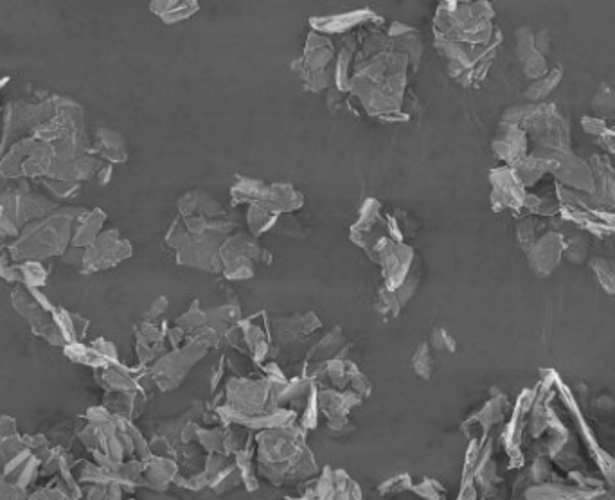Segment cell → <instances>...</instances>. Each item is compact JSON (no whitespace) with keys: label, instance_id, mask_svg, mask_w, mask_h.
<instances>
[{"label":"cell","instance_id":"15","mask_svg":"<svg viewBox=\"0 0 615 500\" xmlns=\"http://www.w3.org/2000/svg\"><path fill=\"white\" fill-rule=\"evenodd\" d=\"M563 247H565V238L558 231H547L538 236L531 249L526 252L533 274L538 277L551 276L562 261Z\"/></svg>","mask_w":615,"mask_h":500},{"label":"cell","instance_id":"33","mask_svg":"<svg viewBox=\"0 0 615 500\" xmlns=\"http://www.w3.org/2000/svg\"><path fill=\"white\" fill-rule=\"evenodd\" d=\"M321 326L319 319L308 313V315H301V317H288V319H277L276 328L277 337L285 340L299 339L304 337L308 333H312L313 330H317Z\"/></svg>","mask_w":615,"mask_h":500},{"label":"cell","instance_id":"10","mask_svg":"<svg viewBox=\"0 0 615 500\" xmlns=\"http://www.w3.org/2000/svg\"><path fill=\"white\" fill-rule=\"evenodd\" d=\"M207 346L200 342H191L186 348L175 349L170 355L159 358L152 367V376L155 384L162 391H171L179 387L188 375L189 367L195 366L200 358L204 357Z\"/></svg>","mask_w":615,"mask_h":500},{"label":"cell","instance_id":"5","mask_svg":"<svg viewBox=\"0 0 615 500\" xmlns=\"http://www.w3.org/2000/svg\"><path fill=\"white\" fill-rule=\"evenodd\" d=\"M227 238L223 236H197L186 231L182 220L171 225L166 242L177 254V263L184 267L207 272H222L220 249Z\"/></svg>","mask_w":615,"mask_h":500},{"label":"cell","instance_id":"52","mask_svg":"<svg viewBox=\"0 0 615 500\" xmlns=\"http://www.w3.org/2000/svg\"><path fill=\"white\" fill-rule=\"evenodd\" d=\"M410 488L412 486H410L409 475H398L396 479L382 486V493H394L396 495V493L405 492V490H410Z\"/></svg>","mask_w":615,"mask_h":500},{"label":"cell","instance_id":"56","mask_svg":"<svg viewBox=\"0 0 615 500\" xmlns=\"http://www.w3.org/2000/svg\"><path fill=\"white\" fill-rule=\"evenodd\" d=\"M112 179V166L105 164L98 173V180L101 186H107L108 182Z\"/></svg>","mask_w":615,"mask_h":500},{"label":"cell","instance_id":"58","mask_svg":"<svg viewBox=\"0 0 615 500\" xmlns=\"http://www.w3.org/2000/svg\"><path fill=\"white\" fill-rule=\"evenodd\" d=\"M614 461H615V457H614Z\"/></svg>","mask_w":615,"mask_h":500},{"label":"cell","instance_id":"59","mask_svg":"<svg viewBox=\"0 0 615 500\" xmlns=\"http://www.w3.org/2000/svg\"><path fill=\"white\" fill-rule=\"evenodd\" d=\"M306 500H308V499H306Z\"/></svg>","mask_w":615,"mask_h":500},{"label":"cell","instance_id":"26","mask_svg":"<svg viewBox=\"0 0 615 500\" xmlns=\"http://www.w3.org/2000/svg\"><path fill=\"white\" fill-rule=\"evenodd\" d=\"M105 222H107V213L105 211H101V209L85 211L81 215L80 220H78L76 227H74L72 247L89 249L90 245L98 240L99 234L103 233Z\"/></svg>","mask_w":615,"mask_h":500},{"label":"cell","instance_id":"11","mask_svg":"<svg viewBox=\"0 0 615 500\" xmlns=\"http://www.w3.org/2000/svg\"><path fill=\"white\" fill-rule=\"evenodd\" d=\"M132 252V245L125 238H121L117 229H108L99 234L98 240L92 243L89 249H85L81 272L90 274L116 267L121 261L130 258Z\"/></svg>","mask_w":615,"mask_h":500},{"label":"cell","instance_id":"49","mask_svg":"<svg viewBox=\"0 0 615 500\" xmlns=\"http://www.w3.org/2000/svg\"><path fill=\"white\" fill-rule=\"evenodd\" d=\"M27 500H72L65 490L62 488V484L60 486H47V488H42V490H36L33 495H29Z\"/></svg>","mask_w":615,"mask_h":500},{"label":"cell","instance_id":"21","mask_svg":"<svg viewBox=\"0 0 615 500\" xmlns=\"http://www.w3.org/2000/svg\"><path fill=\"white\" fill-rule=\"evenodd\" d=\"M382 24V17L375 15L371 9H357L342 15H331V17H315L310 20L313 31L321 35H331V33H346L349 29L357 26H369V24Z\"/></svg>","mask_w":615,"mask_h":500},{"label":"cell","instance_id":"13","mask_svg":"<svg viewBox=\"0 0 615 500\" xmlns=\"http://www.w3.org/2000/svg\"><path fill=\"white\" fill-rule=\"evenodd\" d=\"M491 207L493 211H513L522 213L526 204L527 189L518 180L513 168L502 166L490 173Z\"/></svg>","mask_w":615,"mask_h":500},{"label":"cell","instance_id":"47","mask_svg":"<svg viewBox=\"0 0 615 500\" xmlns=\"http://www.w3.org/2000/svg\"><path fill=\"white\" fill-rule=\"evenodd\" d=\"M529 477L533 484L551 483V477H553V468L551 463L545 459V456H540L535 459V463L529 470Z\"/></svg>","mask_w":615,"mask_h":500},{"label":"cell","instance_id":"17","mask_svg":"<svg viewBox=\"0 0 615 500\" xmlns=\"http://www.w3.org/2000/svg\"><path fill=\"white\" fill-rule=\"evenodd\" d=\"M491 148L500 161L506 162V166L511 168L529 155V139L520 126L500 123Z\"/></svg>","mask_w":615,"mask_h":500},{"label":"cell","instance_id":"19","mask_svg":"<svg viewBox=\"0 0 615 500\" xmlns=\"http://www.w3.org/2000/svg\"><path fill=\"white\" fill-rule=\"evenodd\" d=\"M535 398V389H526L524 393L520 394V398L515 405V411L508 423V429L504 432V443H506V452L509 457L515 461L513 465H517L522 461V438H524V429L527 427V418H529V409H531V403Z\"/></svg>","mask_w":615,"mask_h":500},{"label":"cell","instance_id":"29","mask_svg":"<svg viewBox=\"0 0 615 500\" xmlns=\"http://www.w3.org/2000/svg\"><path fill=\"white\" fill-rule=\"evenodd\" d=\"M92 155H99L108 162H125L128 159L125 139L117 132L108 128H99L96 132V146L92 148Z\"/></svg>","mask_w":615,"mask_h":500},{"label":"cell","instance_id":"9","mask_svg":"<svg viewBox=\"0 0 615 500\" xmlns=\"http://www.w3.org/2000/svg\"><path fill=\"white\" fill-rule=\"evenodd\" d=\"M56 96L49 98L44 103L38 105H27V103H11L6 114L4 123V137L0 152L4 153L11 144H15V139L22 134H35L40 126H44L49 119L56 116Z\"/></svg>","mask_w":615,"mask_h":500},{"label":"cell","instance_id":"3","mask_svg":"<svg viewBox=\"0 0 615 500\" xmlns=\"http://www.w3.org/2000/svg\"><path fill=\"white\" fill-rule=\"evenodd\" d=\"M83 213V209H63L27 225L9 245V256L17 263L63 256L71 247L74 227Z\"/></svg>","mask_w":615,"mask_h":500},{"label":"cell","instance_id":"42","mask_svg":"<svg viewBox=\"0 0 615 500\" xmlns=\"http://www.w3.org/2000/svg\"><path fill=\"white\" fill-rule=\"evenodd\" d=\"M344 346V337H342V331H331L330 335L326 339L321 340L310 353V358H317V360H328L333 353H339V349Z\"/></svg>","mask_w":615,"mask_h":500},{"label":"cell","instance_id":"37","mask_svg":"<svg viewBox=\"0 0 615 500\" xmlns=\"http://www.w3.org/2000/svg\"><path fill=\"white\" fill-rule=\"evenodd\" d=\"M563 80V69L562 67H554L551 71H547L545 76L542 78H538V80L533 81L526 90V98L531 99V101H540V99H545L551 92H553Z\"/></svg>","mask_w":615,"mask_h":500},{"label":"cell","instance_id":"46","mask_svg":"<svg viewBox=\"0 0 615 500\" xmlns=\"http://www.w3.org/2000/svg\"><path fill=\"white\" fill-rule=\"evenodd\" d=\"M44 180L45 188L53 193L54 197L72 198L80 191V182H69V180Z\"/></svg>","mask_w":615,"mask_h":500},{"label":"cell","instance_id":"12","mask_svg":"<svg viewBox=\"0 0 615 500\" xmlns=\"http://www.w3.org/2000/svg\"><path fill=\"white\" fill-rule=\"evenodd\" d=\"M371 258L380 263L387 290H398L410 276V267L414 261V250L403 242H394L385 238L373 252Z\"/></svg>","mask_w":615,"mask_h":500},{"label":"cell","instance_id":"16","mask_svg":"<svg viewBox=\"0 0 615 500\" xmlns=\"http://www.w3.org/2000/svg\"><path fill=\"white\" fill-rule=\"evenodd\" d=\"M592 179H594V191L592 195H587L594 206L603 209H614L615 207V170L612 162L607 155H592L589 159Z\"/></svg>","mask_w":615,"mask_h":500},{"label":"cell","instance_id":"41","mask_svg":"<svg viewBox=\"0 0 615 500\" xmlns=\"http://www.w3.org/2000/svg\"><path fill=\"white\" fill-rule=\"evenodd\" d=\"M24 450H27L26 441L20 436H13V438H0V477L4 474L6 466L20 456Z\"/></svg>","mask_w":615,"mask_h":500},{"label":"cell","instance_id":"24","mask_svg":"<svg viewBox=\"0 0 615 500\" xmlns=\"http://www.w3.org/2000/svg\"><path fill=\"white\" fill-rule=\"evenodd\" d=\"M177 207H179L182 218H189V216H202V218H214V220L225 218V209L200 189L188 191L186 195H182L177 202Z\"/></svg>","mask_w":615,"mask_h":500},{"label":"cell","instance_id":"14","mask_svg":"<svg viewBox=\"0 0 615 500\" xmlns=\"http://www.w3.org/2000/svg\"><path fill=\"white\" fill-rule=\"evenodd\" d=\"M547 159H554L558 164L556 170L553 171V177L558 182V186L571 189L581 195H592L594 179H592L589 162L580 159L576 153L572 152V148L553 153Z\"/></svg>","mask_w":615,"mask_h":500},{"label":"cell","instance_id":"39","mask_svg":"<svg viewBox=\"0 0 615 500\" xmlns=\"http://www.w3.org/2000/svg\"><path fill=\"white\" fill-rule=\"evenodd\" d=\"M590 268L598 277L599 285L608 295H615V265L607 258H590Z\"/></svg>","mask_w":615,"mask_h":500},{"label":"cell","instance_id":"54","mask_svg":"<svg viewBox=\"0 0 615 500\" xmlns=\"http://www.w3.org/2000/svg\"><path fill=\"white\" fill-rule=\"evenodd\" d=\"M166 310H168V299L166 297H159L157 301H153L150 310L146 312V321L153 322L155 319H159Z\"/></svg>","mask_w":615,"mask_h":500},{"label":"cell","instance_id":"57","mask_svg":"<svg viewBox=\"0 0 615 500\" xmlns=\"http://www.w3.org/2000/svg\"><path fill=\"white\" fill-rule=\"evenodd\" d=\"M0 242H2V238H0ZM4 249V245H2V243H0V250Z\"/></svg>","mask_w":615,"mask_h":500},{"label":"cell","instance_id":"25","mask_svg":"<svg viewBox=\"0 0 615 500\" xmlns=\"http://www.w3.org/2000/svg\"><path fill=\"white\" fill-rule=\"evenodd\" d=\"M556 161L554 159H547V157H540L535 153H529L527 157H524L522 161L517 162L515 166H511L518 180L522 182L524 188H533L536 182L544 179L545 175H553V171L556 170Z\"/></svg>","mask_w":615,"mask_h":500},{"label":"cell","instance_id":"7","mask_svg":"<svg viewBox=\"0 0 615 500\" xmlns=\"http://www.w3.org/2000/svg\"><path fill=\"white\" fill-rule=\"evenodd\" d=\"M223 276L231 281L254 277L256 263L270 265L272 254L249 234H236L227 238L220 249Z\"/></svg>","mask_w":615,"mask_h":500},{"label":"cell","instance_id":"1","mask_svg":"<svg viewBox=\"0 0 615 500\" xmlns=\"http://www.w3.org/2000/svg\"><path fill=\"white\" fill-rule=\"evenodd\" d=\"M391 44V51H380V38H373L369 42V47L364 51L373 54L364 58V62L358 65L357 71L351 76L349 92L360 99L367 114L396 121L407 89V67L410 60L394 44L393 38Z\"/></svg>","mask_w":615,"mask_h":500},{"label":"cell","instance_id":"32","mask_svg":"<svg viewBox=\"0 0 615 500\" xmlns=\"http://www.w3.org/2000/svg\"><path fill=\"white\" fill-rule=\"evenodd\" d=\"M508 412L509 400L504 394H499V396L491 398L490 402L486 403L481 411L477 412L475 416H472L470 420L466 421L464 427H468V425H479L484 432H488L493 425H497V423L504 420Z\"/></svg>","mask_w":615,"mask_h":500},{"label":"cell","instance_id":"45","mask_svg":"<svg viewBox=\"0 0 615 500\" xmlns=\"http://www.w3.org/2000/svg\"><path fill=\"white\" fill-rule=\"evenodd\" d=\"M563 256L569 259L571 263L581 265L585 259L589 258V243L585 242V238L576 236V238H565V247H563Z\"/></svg>","mask_w":615,"mask_h":500},{"label":"cell","instance_id":"43","mask_svg":"<svg viewBox=\"0 0 615 500\" xmlns=\"http://www.w3.org/2000/svg\"><path fill=\"white\" fill-rule=\"evenodd\" d=\"M205 324H207V313L200 310L198 301H195L188 312L177 319V328H180L184 333H191V335L200 328H204Z\"/></svg>","mask_w":615,"mask_h":500},{"label":"cell","instance_id":"44","mask_svg":"<svg viewBox=\"0 0 615 500\" xmlns=\"http://www.w3.org/2000/svg\"><path fill=\"white\" fill-rule=\"evenodd\" d=\"M412 369L416 371V375L421 376L423 380H430L432 378V373H434V362H432V357H430V348H428V344H419V348L416 349V353H414V358H412Z\"/></svg>","mask_w":615,"mask_h":500},{"label":"cell","instance_id":"35","mask_svg":"<svg viewBox=\"0 0 615 500\" xmlns=\"http://www.w3.org/2000/svg\"><path fill=\"white\" fill-rule=\"evenodd\" d=\"M20 233L17 193H4L0 195V238H17Z\"/></svg>","mask_w":615,"mask_h":500},{"label":"cell","instance_id":"40","mask_svg":"<svg viewBox=\"0 0 615 500\" xmlns=\"http://www.w3.org/2000/svg\"><path fill=\"white\" fill-rule=\"evenodd\" d=\"M207 313V322H211L214 330L220 333V326L222 328H229L232 324L240 321V308L236 304H223L218 308H213Z\"/></svg>","mask_w":615,"mask_h":500},{"label":"cell","instance_id":"2","mask_svg":"<svg viewBox=\"0 0 615 500\" xmlns=\"http://www.w3.org/2000/svg\"><path fill=\"white\" fill-rule=\"evenodd\" d=\"M493 20L495 11L488 2H443L434 18L436 42L473 49L499 44L502 36Z\"/></svg>","mask_w":615,"mask_h":500},{"label":"cell","instance_id":"55","mask_svg":"<svg viewBox=\"0 0 615 500\" xmlns=\"http://www.w3.org/2000/svg\"><path fill=\"white\" fill-rule=\"evenodd\" d=\"M105 497H107V486L92 484L89 488V492L85 495V500H105Z\"/></svg>","mask_w":615,"mask_h":500},{"label":"cell","instance_id":"38","mask_svg":"<svg viewBox=\"0 0 615 500\" xmlns=\"http://www.w3.org/2000/svg\"><path fill=\"white\" fill-rule=\"evenodd\" d=\"M267 184L254 179H240L231 191L232 202L234 204H254L258 202L261 195L265 193Z\"/></svg>","mask_w":615,"mask_h":500},{"label":"cell","instance_id":"27","mask_svg":"<svg viewBox=\"0 0 615 500\" xmlns=\"http://www.w3.org/2000/svg\"><path fill=\"white\" fill-rule=\"evenodd\" d=\"M2 279L27 288H42L47 281V270L40 261H20L8 265L2 272Z\"/></svg>","mask_w":615,"mask_h":500},{"label":"cell","instance_id":"30","mask_svg":"<svg viewBox=\"0 0 615 500\" xmlns=\"http://www.w3.org/2000/svg\"><path fill=\"white\" fill-rule=\"evenodd\" d=\"M53 319L56 326L62 331L63 337L67 340V344H78L83 342L87 331H89V321L83 319L76 313L67 312L63 308H56L53 312Z\"/></svg>","mask_w":615,"mask_h":500},{"label":"cell","instance_id":"31","mask_svg":"<svg viewBox=\"0 0 615 500\" xmlns=\"http://www.w3.org/2000/svg\"><path fill=\"white\" fill-rule=\"evenodd\" d=\"M153 13L161 18L166 24H177L186 18L193 17L197 13L198 2L189 0H164V2H152L150 4Z\"/></svg>","mask_w":615,"mask_h":500},{"label":"cell","instance_id":"51","mask_svg":"<svg viewBox=\"0 0 615 500\" xmlns=\"http://www.w3.org/2000/svg\"><path fill=\"white\" fill-rule=\"evenodd\" d=\"M27 497V490H22L0 477V500H27Z\"/></svg>","mask_w":615,"mask_h":500},{"label":"cell","instance_id":"6","mask_svg":"<svg viewBox=\"0 0 615 500\" xmlns=\"http://www.w3.org/2000/svg\"><path fill=\"white\" fill-rule=\"evenodd\" d=\"M556 200L560 206V216L565 222H571L580 227L581 231H587L598 238L615 236V213L594 206L587 195L556 184Z\"/></svg>","mask_w":615,"mask_h":500},{"label":"cell","instance_id":"22","mask_svg":"<svg viewBox=\"0 0 615 500\" xmlns=\"http://www.w3.org/2000/svg\"><path fill=\"white\" fill-rule=\"evenodd\" d=\"M517 58L522 63V69L529 80H538L547 74L545 54L536 47V35L529 27L522 26L517 33Z\"/></svg>","mask_w":615,"mask_h":500},{"label":"cell","instance_id":"4","mask_svg":"<svg viewBox=\"0 0 615 500\" xmlns=\"http://www.w3.org/2000/svg\"><path fill=\"white\" fill-rule=\"evenodd\" d=\"M502 123L517 125L535 144V155L549 157L571 148V126L553 103L520 105L506 110Z\"/></svg>","mask_w":615,"mask_h":500},{"label":"cell","instance_id":"36","mask_svg":"<svg viewBox=\"0 0 615 500\" xmlns=\"http://www.w3.org/2000/svg\"><path fill=\"white\" fill-rule=\"evenodd\" d=\"M277 224H279V216L272 215L268 209H265L258 202L250 204L249 213H247V225H249L250 234L254 238L268 233Z\"/></svg>","mask_w":615,"mask_h":500},{"label":"cell","instance_id":"34","mask_svg":"<svg viewBox=\"0 0 615 500\" xmlns=\"http://www.w3.org/2000/svg\"><path fill=\"white\" fill-rule=\"evenodd\" d=\"M175 474H177V466L168 461L166 457L155 456L150 459V463L143 472L146 484H150V488H155V490H164L170 481L175 479Z\"/></svg>","mask_w":615,"mask_h":500},{"label":"cell","instance_id":"28","mask_svg":"<svg viewBox=\"0 0 615 500\" xmlns=\"http://www.w3.org/2000/svg\"><path fill=\"white\" fill-rule=\"evenodd\" d=\"M98 380L99 384L108 389V393H130V391H137L139 387L134 371L126 369L119 362L105 369H99Z\"/></svg>","mask_w":615,"mask_h":500},{"label":"cell","instance_id":"53","mask_svg":"<svg viewBox=\"0 0 615 500\" xmlns=\"http://www.w3.org/2000/svg\"><path fill=\"white\" fill-rule=\"evenodd\" d=\"M18 436L17 420L11 416L0 418V438H13Z\"/></svg>","mask_w":615,"mask_h":500},{"label":"cell","instance_id":"23","mask_svg":"<svg viewBox=\"0 0 615 500\" xmlns=\"http://www.w3.org/2000/svg\"><path fill=\"white\" fill-rule=\"evenodd\" d=\"M258 204L268 209L272 215L281 216L301 209L304 198L290 184H272V186H267L265 193L259 198Z\"/></svg>","mask_w":615,"mask_h":500},{"label":"cell","instance_id":"18","mask_svg":"<svg viewBox=\"0 0 615 500\" xmlns=\"http://www.w3.org/2000/svg\"><path fill=\"white\" fill-rule=\"evenodd\" d=\"M63 351H65V357L72 362L94 367L98 371L119 362L116 346L105 339L94 340L92 344L78 342V344L67 346Z\"/></svg>","mask_w":615,"mask_h":500},{"label":"cell","instance_id":"8","mask_svg":"<svg viewBox=\"0 0 615 500\" xmlns=\"http://www.w3.org/2000/svg\"><path fill=\"white\" fill-rule=\"evenodd\" d=\"M333 60H335L333 42L328 36L313 31L306 40L303 58L295 62L294 67L306 83V89L321 92L330 87L331 80H335Z\"/></svg>","mask_w":615,"mask_h":500},{"label":"cell","instance_id":"50","mask_svg":"<svg viewBox=\"0 0 615 500\" xmlns=\"http://www.w3.org/2000/svg\"><path fill=\"white\" fill-rule=\"evenodd\" d=\"M432 346L439 349V351H448V353H454L455 340L448 331L443 328H436L432 331Z\"/></svg>","mask_w":615,"mask_h":500},{"label":"cell","instance_id":"48","mask_svg":"<svg viewBox=\"0 0 615 500\" xmlns=\"http://www.w3.org/2000/svg\"><path fill=\"white\" fill-rule=\"evenodd\" d=\"M412 490L421 495L423 499L427 500H445V490L436 483V481H425V483L419 484V486H412Z\"/></svg>","mask_w":615,"mask_h":500},{"label":"cell","instance_id":"20","mask_svg":"<svg viewBox=\"0 0 615 500\" xmlns=\"http://www.w3.org/2000/svg\"><path fill=\"white\" fill-rule=\"evenodd\" d=\"M526 500H603L605 492L594 488H583L580 484L544 483L527 486Z\"/></svg>","mask_w":615,"mask_h":500}]
</instances>
